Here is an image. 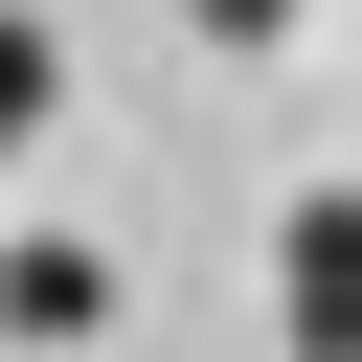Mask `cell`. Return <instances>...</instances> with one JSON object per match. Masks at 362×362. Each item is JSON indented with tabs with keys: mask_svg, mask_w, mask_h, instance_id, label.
<instances>
[{
	"mask_svg": "<svg viewBox=\"0 0 362 362\" xmlns=\"http://www.w3.org/2000/svg\"><path fill=\"white\" fill-rule=\"evenodd\" d=\"M272 317H294V339H317V362H362V181H339V204H294V226H272Z\"/></svg>",
	"mask_w": 362,
	"mask_h": 362,
	"instance_id": "obj_1",
	"label": "cell"
},
{
	"mask_svg": "<svg viewBox=\"0 0 362 362\" xmlns=\"http://www.w3.org/2000/svg\"><path fill=\"white\" fill-rule=\"evenodd\" d=\"M0 317H23V339H90V317H113V272H90V249H45V226H23V249H0Z\"/></svg>",
	"mask_w": 362,
	"mask_h": 362,
	"instance_id": "obj_2",
	"label": "cell"
},
{
	"mask_svg": "<svg viewBox=\"0 0 362 362\" xmlns=\"http://www.w3.org/2000/svg\"><path fill=\"white\" fill-rule=\"evenodd\" d=\"M181 23H204V45H294L317 0H181Z\"/></svg>",
	"mask_w": 362,
	"mask_h": 362,
	"instance_id": "obj_3",
	"label": "cell"
}]
</instances>
